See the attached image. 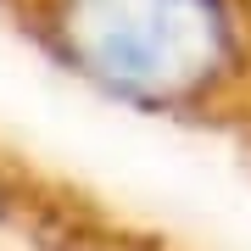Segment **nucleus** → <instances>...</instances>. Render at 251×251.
<instances>
[{
	"label": "nucleus",
	"mask_w": 251,
	"mask_h": 251,
	"mask_svg": "<svg viewBox=\"0 0 251 251\" xmlns=\"http://www.w3.org/2000/svg\"><path fill=\"white\" fill-rule=\"evenodd\" d=\"M0 28L117 112L251 145V0H0Z\"/></svg>",
	"instance_id": "nucleus-1"
},
{
	"label": "nucleus",
	"mask_w": 251,
	"mask_h": 251,
	"mask_svg": "<svg viewBox=\"0 0 251 251\" xmlns=\"http://www.w3.org/2000/svg\"><path fill=\"white\" fill-rule=\"evenodd\" d=\"M0 251H201L73 168L0 134Z\"/></svg>",
	"instance_id": "nucleus-2"
},
{
	"label": "nucleus",
	"mask_w": 251,
	"mask_h": 251,
	"mask_svg": "<svg viewBox=\"0 0 251 251\" xmlns=\"http://www.w3.org/2000/svg\"><path fill=\"white\" fill-rule=\"evenodd\" d=\"M240 162H246V168H251V145H246V151H240Z\"/></svg>",
	"instance_id": "nucleus-3"
}]
</instances>
